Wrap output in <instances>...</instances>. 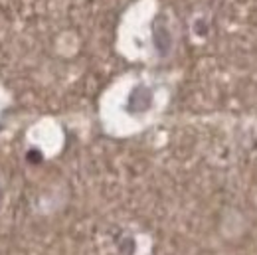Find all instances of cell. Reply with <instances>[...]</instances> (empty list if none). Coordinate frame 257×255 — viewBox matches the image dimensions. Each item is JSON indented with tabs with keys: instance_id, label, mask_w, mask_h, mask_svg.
<instances>
[{
	"instance_id": "cell-1",
	"label": "cell",
	"mask_w": 257,
	"mask_h": 255,
	"mask_svg": "<svg viewBox=\"0 0 257 255\" xmlns=\"http://www.w3.org/2000/svg\"><path fill=\"white\" fill-rule=\"evenodd\" d=\"M0 198H2V188H0Z\"/></svg>"
}]
</instances>
